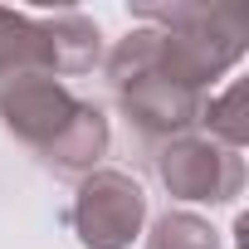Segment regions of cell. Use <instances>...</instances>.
I'll list each match as a JSON object with an SVG mask.
<instances>
[{
	"instance_id": "cell-8",
	"label": "cell",
	"mask_w": 249,
	"mask_h": 249,
	"mask_svg": "<svg viewBox=\"0 0 249 249\" xmlns=\"http://www.w3.org/2000/svg\"><path fill=\"white\" fill-rule=\"evenodd\" d=\"M147 249H220V234L200 215H191V210H166L152 225Z\"/></svg>"
},
{
	"instance_id": "cell-4",
	"label": "cell",
	"mask_w": 249,
	"mask_h": 249,
	"mask_svg": "<svg viewBox=\"0 0 249 249\" xmlns=\"http://www.w3.org/2000/svg\"><path fill=\"white\" fill-rule=\"evenodd\" d=\"M137 20L157 25L171 64L191 88H205L230 64H239L249 44V10L244 5H132Z\"/></svg>"
},
{
	"instance_id": "cell-2",
	"label": "cell",
	"mask_w": 249,
	"mask_h": 249,
	"mask_svg": "<svg viewBox=\"0 0 249 249\" xmlns=\"http://www.w3.org/2000/svg\"><path fill=\"white\" fill-rule=\"evenodd\" d=\"M107 83L127 122L152 142H176L200 117V88L181 78L157 30H132L107 54Z\"/></svg>"
},
{
	"instance_id": "cell-6",
	"label": "cell",
	"mask_w": 249,
	"mask_h": 249,
	"mask_svg": "<svg viewBox=\"0 0 249 249\" xmlns=\"http://www.w3.org/2000/svg\"><path fill=\"white\" fill-rule=\"evenodd\" d=\"M157 176L176 200H234L244 191V161L239 152L210 142V137H176L157 152Z\"/></svg>"
},
{
	"instance_id": "cell-1",
	"label": "cell",
	"mask_w": 249,
	"mask_h": 249,
	"mask_svg": "<svg viewBox=\"0 0 249 249\" xmlns=\"http://www.w3.org/2000/svg\"><path fill=\"white\" fill-rule=\"evenodd\" d=\"M0 117H5L10 137H20L30 152H39V161L54 176L69 181H83L107 152V117L44 73L20 78L0 98Z\"/></svg>"
},
{
	"instance_id": "cell-5",
	"label": "cell",
	"mask_w": 249,
	"mask_h": 249,
	"mask_svg": "<svg viewBox=\"0 0 249 249\" xmlns=\"http://www.w3.org/2000/svg\"><path fill=\"white\" fill-rule=\"evenodd\" d=\"M147 196L127 171H88L69 205V225L83 249H127L142 234Z\"/></svg>"
},
{
	"instance_id": "cell-3",
	"label": "cell",
	"mask_w": 249,
	"mask_h": 249,
	"mask_svg": "<svg viewBox=\"0 0 249 249\" xmlns=\"http://www.w3.org/2000/svg\"><path fill=\"white\" fill-rule=\"evenodd\" d=\"M103 59V35L88 15L59 10V15H20L0 5V98L20 78H59V73H88Z\"/></svg>"
},
{
	"instance_id": "cell-7",
	"label": "cell",
	"mask_w": 249,
	"mask_h": 249,
	"mask_svg": "<svg viewBox=\"0 0 249 249\" xmlns=\"http://www.w3.org/2000/svg\"><path fill=\"white\" fill-rule=\"evenodd\" d=\"M244 107H249V83L239 78V83H230L220 98H200V117H196V122L210 127V142L239 152V147L249 142V112H244Z\"/></svg>"
}]
</instances>
